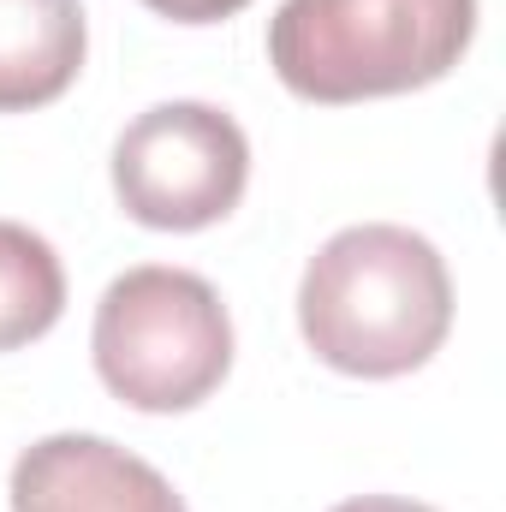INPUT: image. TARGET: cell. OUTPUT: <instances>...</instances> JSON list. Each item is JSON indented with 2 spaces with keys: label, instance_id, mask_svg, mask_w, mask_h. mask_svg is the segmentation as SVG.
<instances>
[{
  "label": "cell",
  "instance_id": "9",
  "mask_svg": "<svg viewBox=\"0 0 506 512\" xmlns=\"http://www.w3.org/2000/svg\"><path fill=\"white\" fill-rule=\"evenodd\" d=\"M334 512H435L423 501H399V495H358V501H340Z\"/></svg>",
  "mask_w": 506,
  "mask_h": 512
},
{
  "label": "cell",
  "instance_id": "6",
  "mask_svg": "<svg viewBox=\"0 0 506 512\" xmlns=\"http://www.w3.org/2000/svg\"><path fill=\"white\" fill-rule=\"evenodd\" d=\"M84 48L90 30L78 0H0V114L66 96Z\"/></svg>",
  "mask_w": 506,
  "mask_h": 512
},
{
  "label": "cell",
  "instance_id": "8",
  "mask_svg": "<svg viewBox=\"0 0 506 512\" xmlns=\"http://www.w3.org/2000/svg\"><path fill=\"white\" fill-rule=\"evenodd\" d=\"M143 6L161 12V18H173V24H215V18L245 12L251 0H143Z\"/></svg>",
  "mask_w": 506,
  "mask_h": 512
},
{
  "label": "cell",
  "instance_id": "3",
  "mask_svg": "<svg viewBox=\"0 0 506 512\" xmlns=\"http://www.w3.org/2000/svg\"><path fill=\"white\" fill-rule=\"evenodd\" d=\"M96 370L131 411H191L233 370L221 292L191 268H131L96 304Z\"/></svg>",
  "mask_w": 506,
  "mask_h": 512
},
{
  "label": "cell",
  "instance_id": "2",
  "mask_svg": "<svg viewBox=\"0 0 506 512\" xmlns=\"http://www.w3.org/2000/svg\"><path fill=\"white\" fill-rule=\"evenodd\" d=\"M471 36L477 0H280L268 66L292 96L346 108L447 78Z\"/></svg>",
  "mask_w": 506,
  "mask_h": 512
},
{
  "label": "cell",
  "instance_id": "7",
  "mask_svg": "<svg viewBox=\"0 0 506 512\" xmlns=\"http://www.w3.org/2000/svg\"><path fill=\"white\" fill-rule=\"evenodd\" d=\"M66 310V268L54 245L18 221H0V352L42 340Z\"/></svg>",
  "mask_w": 506,
  "mask_h": 512
},
{
  "label": "cell",
  "instance_id": "4",
  "mask_svg": "<svg viewBox=\"0 0 506 512\" xmlns=\"http://www.w3.org/2000/svg\"><path fill=\"white\" fill-rule=\"evenodd\" d=\"M251 143L233 114L209 102H161L114 143V191L131 221L155 233H197L239 209Z\"/></svg>",
  "mask_w": 506,
  "mask_h": 512
},
{
  "label": "cell",
  "instance_id": "1",
  "mask_svg": "<svg viewBox=\"0 0 506 512\" xmlns=\"http://www.w3.org/2000/svg\"><path fill=\"white\" fill-rule=\"evenodd\" d=\"M298 328L328 370L387 382L429 364L453 328V280L441 251L393 221L334 233L298 286Z\"/></svg>",
  "mask_w": 506,
  "mask_h": 512
},
{
  "label": "cell",
  "instance_id": "5",
  "mask_svg": "<svg viewBox=\"0 0 506 512\" xmlns=\"http://www.w3.org/2000/svg\"><path fill=\"white\" fill-rule=\"evenodd\" d=\"M12 512H185L173 483L102 435H48L12 465Z\"/></svg>",
  "mask_w": 506,
  "mask_h": 512
}]
</instances>
